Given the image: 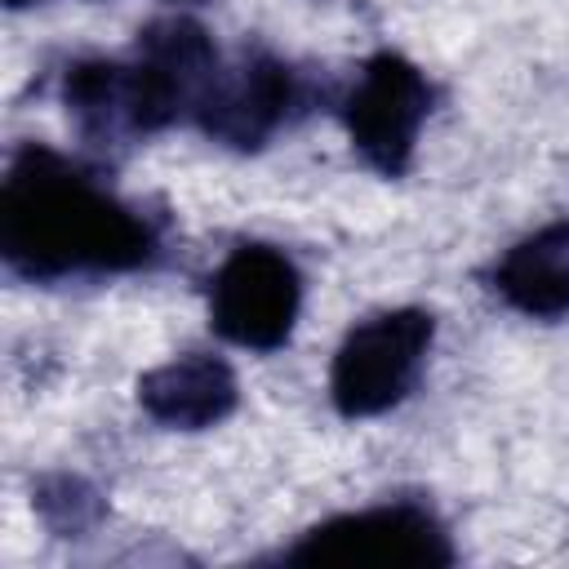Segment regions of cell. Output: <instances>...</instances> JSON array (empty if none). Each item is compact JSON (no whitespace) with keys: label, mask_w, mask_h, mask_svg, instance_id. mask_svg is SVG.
I'll return each mask as SVG.
<instances>
[{"label":"cell","mask_w":569,"mask_h":569,"mask_svg":"<svg viewBox=\"0 0 569 569\" xmlns=\"http://www.w3.org/2000/svg\"><path fill=\"white\" fill-rule=\"evenodd\" d=\"M289 102H293L289 67L253 53L236 71H218V80L209 84L196 116L213 138L236 142V147H253L284 120Z\"/></svg>","instance_id":"obj_6"},{"label":"cell","mask_w":569,"mask_h":569,"mask_svg":"<svg viewBox=\"0 0 569 569\" xmlns=\"http://www.w3.org/2000/svg\"><path fill=\"white\" fill-rule=\"evenodd\" d=\"M9 4H31V0H9Z\"/></svg>","instance_id":"obj_9"},{"label":"cell","mask_w":569,"mask_h":569,"mask_svg":"<svg viewBox=\"0 0 569 569\" xmlns=\"http://www.w3.org/2000/svg\"><path fill=\"white\" fill-rule=\"evenodd\" d=\"M431 347V316L418 307L382 311L347 333L329 369V396L338 413L369 418L409 396Z\"/></svg>","instance_id":"obj_2"},{"label":"cell","mask_w":569,"mask_h":569,"mask_svg":"<svg viewBox=\"0 0 569 569\" xmlns=\"http://www.w3.org/2000/svg\"><path fill=\"white\" fill-rule=\"evenodd\" d=\"M302 302L298 267L271 244H240L213 276L209 316L236 347L271 351L289 338Z\"/></svg>","instance_id":"obj_4"},{"label":"cell","mask_w":569,"mask_h":569,"mask_svg":"<svg viewBox=\"0 0 569 569\" xmlns=\"http://www.w3.org/2000/svg\"><path fill=\"white\" fill-rule=\"evenodd\" d=\"M493 289L525 316L556 320L569 311V222H547L502 253Z\"/></svg>","instance_id":"obj_8"},{"label":"cell","mask_w":569,"mask_h":569,"mask_svg":"<svg viewBox=\"0 0 569 569\" xmlns=\"http://www.w3.org/2000/svg\"><path fill=\"white\" fill-rule=\"evenodd\" d=\"M431 89L413 62L400 53H378L365 62L351 98H347V133L351 147L382 173H400L413 156L418 129L427 120Z\"/></svg>","instance_id":"obj_5"},{"label":"cell","mask_w":569,"mask_h":569,"mask_svg":"<svg viewBox=\"0 0 569 569\" xmlns=\"http://www.w3.org/2000/svg\"><path fill=\"white\" fill-rule=\"evenodd\" d=\"M138 400L164 427H213L236 409V373L218 356H178L138 382Z\"/></svg>","instance_id":"obj_7"},{"label":"cell","mask_w":569,"mask_h":569,"mask_svg":"<svg viewBox=\"0 0 569 569\" xmlns=\"http://www.w3.org/2000/svg\"><path fill=\"white\" fill-rule=\"evenodd\" d=\"M293 565H449L453 547L440 520L418 502H387L316 525L293 551Z\"/></svg>","instance_id":"obj_3"},{"label":"cell","mask_w":569,"mask_h":569,"mask_svg":"<svg viewBox=\"0 0 569 569\" xmlns=\"http://www.w3.org/2000/svg\"><path fill=\"white\" fill-rule=\"evenodd\" d=\"M0 253L22 276L129 271L151 258L147 222L44 147H27L0 191Z\"/></svg>","instance_id":"obj_1"}]
</instances>
